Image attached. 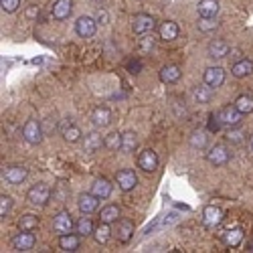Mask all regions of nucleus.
<instances>
[{
    "label": "nucleus",
    "instance_id": "f257e3e1",
    "mask_svg": "<svg viewBox=\"0 0 253 253\" xmlns=\"http://www.w3.org/2000/svg\"><path fill=\"white\" fill-rule=\"evenodd\" d=\"M215 116H217V120H219V124L223 126V128H237V126L241 124V120H243V114L235 108V103L225 105V108H221Z\"/></svg>",
    "mask_w": 253,
    "mask_h": 253
},
{
    "label": "nucleus",
    "instance_id": "f03ea898",
    "mask_svg": "<svg viewBox=\"0 0 253 253\" xmlns=\"http://www.w3.org/2000/svg\"><path fill=\"white\" fill-rule=\"evenodd\" d=\"M51 199V186L45 184V182H39L35 186L29 188V193H27V201L31 205H37V207H45Z\"/></svg>",
    "mask_w": 253,
    "mask_h": 253
},
{
    "label": "nucleus",
    "instance_id": "7ed1b4c3",
    "mask_svg": "<svg viewBox=\"0 0 253 253\" xmlns=\"http://www.w3.org/2000/svg\"><path fill=\"white\" fill-rule=\"evenodd\" d=\"M43 136H45V132H43V124H41V122H37V120H29V122L25 124V128H23V138H25L27 144L37 146V144H41Z\"/></svg>",
    "mask_w": 253,
    "mask_h": 253
},
{
    "label": "nucleus",
    "instance_id": "20e7f679",
    "mask_svg": "<svg viewBox=\"0 0 253 253\" xmlns=\"http://www.w3.org/2000/svg\"><path fill=\"white\" fill-rule=\"evenodd\" d=\"M116 182L124 193H130L138 186V176L132 168H122V170H118V174H116Z\"/></svg>",
    "mask_w": 253,
    "mask_h": 253
},
{
    "label": "nucleus",
    "instance_id": "39448f33",
    "mask_svg": "<svg viewBox=\"0 0 253 253\" xmlns=\"http://www.w3.org/2000/svg\"><path fill=\"white\" fill-rule=\"evenodd\" d=\"M73 227H75V223H73V217H71L69 211H61V213L55 215V219H53V231L55 233H59V235L71 233Z\"/></svg>",
    "mask_w": 253,
    "mask_h": 253
},
{
    "label": "nucleus",
    "instance_id": "423d86ee",
    "mask_svg": "<svg viewBox=\"0 0 253 253\" xmlns=\"http://www.w3.org/2000/svg\"><path fill=\"white\" fill-rule=\"evenodd\" d=\"M97 31V20L93 16H79L75 23V33L81 39H91Z\"/></svg>",
    "mask_w": 253,
    "mask_h": 253
},
{
    "label": "nucleus",
    "instance_id": "0eeeda50",
    "mask_svg": "<svg viewBox=\"0 0 253 253\" xmlns=\"http://www.w3.org/2000/svg\"><path fill=\"white\" fill-rule=\"evenodd\" d=\"M154 27H156V20H154L150 14L140 12V14H136V16H134L132 29H134V33H136V35H150V33L154 31Z\"/></svg>",
    "mask_w": 253,
    "mask_h": 253
},
{
    "label": "nucleus",
    "instance_id": "6e6552de",
    "mask_svg": "<svg viewBox=\"0 0 253 253\" xmlns=\"http://www.w3.org/2000/svg\"><path fill=\"white\" fill-rule=\"evenodd\" d=\"M229 158H231V152L223 144L213 146V148L207 152V160H209V164H213V166H225L229 162Z\"/></svg>",
    "mask_w": 253,
    "mask_h": 253
},
{
    "label": "nucleus",
    "instance_id": "1a4fd4ad",
    "mask_svg": "<svg viewBox=\"0 0 253 253\" xmlns=\"http://www.w3.org/2000/svg\"><path fill=\"white\" fill-rule=\"evenodd\" d=\"M59 132H61V136H63V140L65 142H69V144H75V142H79L81 140V130L77 128V126L71 122V118H65L61 122V126H59Z\"/></svg>",
    "mask_w": 253,
    "mask_h": 253
},
{
    "label": "nucleus",
    "instance_id": "9d476101",
    "mask_svg": "<svg viewBox=\"0 0 253 253\" xmlns=\"http://www.w3.org/2000/svg\"><path fill=\"white\" fill-rule=\"evenodd\" d=\"M203 79H205L207 85H211L213 89H217V87H221L223 83H225V69H223V67H217V65H215V67H207Z\"/></svg>",
    "mask_w": 253,
    "mask_h": 253
},
{
    "label": "nucleus",
    "instance_id": "9b49d317",
    "mask_svg": "<svg viewBox=\"0 0 253 253\" xmlns=\"http://www.w3.org/2000/svg\"><path fill=\"white\" fill-rule=\"evenodd\" d=\"M138 168H142L144 172H154L158 168V156L154 150H142L138 156Z\"/></svg>",
    "mask_w": 253,
    "mask_h": 253
},
{
    "label": "nucleus",
    "instance_id": "f8f14e48",
    "mask_svg": "<svg viewBox=\"0 0 253 253\" xmlns=\"http://www.w3.org/2000/svg\"><path fill=\"white\" fill-rule=\"evenodd\" d=\"M37 243V237L33 235V231H20V233L12 239V247L16 251H31Z\"/></svg>",
    "mask_w": 253,
    "mask_h": 253
},
{
    "label": "nucleus",
    "instance_id": "ddd939ff",
    "mask_svg": "<svg viewBox=\"0 0 253 253\" xmlns=\"http://www.w3.org/2000/svg\"><path fill=\"white\" fill-rule=\"evenodd\" d=\"M229 51H231V47H229L227 41H223V39H213L209 43V47H207V55L211 59H223V57L229 55Z\"/></svg>",
    "mask_w": 253,
    "mask_h": 253
},
{
    "label": "nucleus",
    "instance_id": "4468645a",
    "mask_svg": "<svg viewBox=\"0 0 253 253\" xmlns=\"http://www.w3.org/2000/svg\"><path fill=\"white\" fill-rule=\"evenodd\" d=\"M99 201H101V199H97L93 193H83V195H79V199H77V207H79V211H81L83 215H91L93 211L97 209Z\"/></svg>",
    "mask_w": 253,
    "mask_h": 253
},
{
    "label": "nucleus",
    "instance_id": "2eb2a0df",
    "mask_svg": "<svg viewBox=\"0 0 253 253\" xmlns=\"http://www.w3.org/2000/svg\"><path fill=\"white\" fill-rule=\"evenodd\" d=\"M2 176H4V180L8 184H23L27 180V176H29V170L25 166H8Z\"/></svg>",
    "mask_w": 253,
    "mask_h": 253
},
{
    "label": "nucleus",
    "instance_id": "dca6fc26",
    "mask_svg": "<svg viewBox=\"0 0 253 253\" xmlns=\"http://www.w3.org/2000/svg\"><path fill=\"white\" fill-rule=\"evenodd\" d=\"M91 122L95 128H105V126L112 124V112L110 108H105V105H97V108L91 112Z\"/></svg>",
    "mask_w": 253,
    "mask_h": 253
},
{
    "label": "nucleus",
    "instance_id": "f3484780",
    "mask_svg": "<svg viewBox=\"0 0 253 253\" xmlns=\"http://www.w3.org/2000/svg\"><path fill=\"white\" fill-rule=\"evenodd\" d=\"M178 35H180V29H178V25L174 23V20H164V23H160L158 37L162 41H174V39H178Z\"/></svg>",
    "mask_w": 253,
    "mask_h": 253
},
{
    "label": "nucleus",
    "instance_id": "a211bd4d",
    "mask_svg": "<svg viewBox=\"0 0 253 253\" xmlns=\"http://www.w3.org/2000/svg\"><path fill=\"white\" fill-rule=\"evenodd\" d=\"M203 221H205L207 227H217V225L223 221V211H221L219 207H215V205L205 207V211H203Z\"/></svg>",
    "mask_w": 253,
    "mask_h": 253
},
{
    "label": "nucleus",
    "instance_id": "6ab92c4d",
    "mask_svg": "<svg viewBox=\"0 0 253 253\" xmlns=\"http://www.w3.org/2000/svg\"><path fill=\"white\" fill-rule=\"evenodd\" d=\"M116 235H118V241L128 243V241L134 237V223H132V221H128V219H118Z\"/></svg>",
    "mask_w": 253,
    "mask_h": 253
},
{
    "label": "nucleus",
    "instance_id": "aec40b11",
    "mask_svg": "<svg viewBox=\"0 0 253 253\" xmlns=\"http://www.w3.org/2000/svg\"><path fill=\"white\" fill-rule=\"evenodd\" d=\"M158 75H160L162 83H166V85H172V83H176L182 77V71H180L178 65H164Z\"/></svg>",
    "mask_w": 253,
    "mask_h": 253
},
{
    "label": "nucleus",
    "instance_id": "412c9836",
    "mask_svg": "<svg viewBox=\"0 0 253 253\" xmlns=\"http://www.w3.org/2000/svg\"><path fill=\"white\" fill-rule=\"evenodd\" d=\"M112 188H114L112 182H110L108 178H103V176H101V178H95V180H93V184H91V193H93L97 199L103 201V199H108V197L112 195Z\"/></svg>",
    "mask_w": 253,
    "mask_h": 253
},
{
    "label": "nucleus",
    "instance_id": "4be33fe9",
    "mask_svg": "<svg viewBox=\"0 0 253 253\" xmlns=\"http://www.w3.org/2000/svg\"><path fill=\"white\" fill-rule=\"evenodd\" d=\"M73 12V0H55L53 4V16L57 20H65Z\"/></svg>",
    "mask_w": 253,
    "mask_h": 253
},
{
    "label": "nucleus",
    "instance_id": "5701e85b",
    "mask_svg": "<svg viewBox=\"0 0 253 253\" xmlns=\"http://www.w3.org/2000/svg\"><path fill=\"white\" fill-rule=\"evenodd\" d=\"M251 73H253V61L251 59H239L233 63V67H231V75L237 77V79H243Z\"/></svg>",
    "mask_w": 253,
    "mask_h": 253
},
{
    "label": "nucleus",
    "instance_id": "b1692460",
    "mask_svg": "<svg viewBox=\"0 0 253 253\" xmlns=\"http://www.w3.org/2000/svg\"><path fill=\"white\" fill-rule=\"evenodd\" d=\"M103 140H105V138H101V134H97V132H89V134L85 136V140H83V150H85L87 154L97 152L101 146H105Z\"/></svg>",
    "mask_w": 253,
    "mask_h": 253
},
{
    "label": "nucleus",
    "instance_id": "393cba45",
    "mask_svg": "<svg viewBox=\"0 0 253 253\" xmlns=\"http://www.w3.org/2000/svg\"><path fill=\"white\" fill-rule=\"evenodd\" d=\"M197 10H199V16L215 18L219 14V2H217V0H201Z\"/></svg>",
    "mask_w": 253,
    "mask_h": 253
},
{
    "label": "nucleus",
    "instance_id": "a878e982",
    "mask_svg": "<svg viewBox=\"0 0 253 253\" xmlns=\"http://www.w3.org/2000/svg\"><path fill=\"white\" fill-rule=\"evenodd\" d=\"M81 235H73V233H65V235H59V247L63 251H77L81 245Z\"/></svg>",
    "mask_w": 253,
    "mask_h": 253
},
{
    "label": "nucleus",
    "instance_id": "bb28decb",
    "mask_svg": "<svg viewBox=\"0 0 253 253\" xmlns=\"http://www.w3.org/2000/svg\"><path fill=\"white\" fill-rule=\"evenodd\" d=\"M188 144L193 146L195 150H205L209 146V132L207 130H195L188 138Z\"/></svg>",
    "mask_w": 253,
    "mask_h": 253
},
{
    "label": "nucleus",
    "instance_id": "cd10ccee",
    "mask_svg": "<svg viewBox=\"0 0 253 253\" xmlns=\"http://www.w3.org/2000/svg\"><path fill=\"white\" fill-rule=\"evenodd\" d=\"M138 148V136L136 132H124L122 134V152L124 154H132Z\"/></svg>",
    "mask_w": 253,
    "mask_h": 253
},
{
    "label": "nucleus",
    "instance_id": "c85d7f7f",
    "mask_svg": "<svg viewBox=\"0 0 253 253\" xmlns=\"http://www.w3.org/2000/svg\"><path fill=\"white\" fill-rule=\"evenodd\" d=\"M223 241H225V245L227 247H237V245H241V241H243V229H229V231H225L223 233Z\"/></svg>",
    "mask_w": 253,
    "mask_h": 253
},
{
    "label": "nucleus",
    "instance_id": "c756f323",
    "mask_svg": "<svg viewBox=\"0 0 253 253\" xmlns=\"http://www.w3.org/2000/svg\"><path fill=\"white\" fill-rule=\"evenodd\" d=\"M193 97H195L197 103L205 105V103L211 101V97H213V87L207 85V83H205V85H197V87L193 89Z\"/></svg>",
    "mask_w": 253,
    "mask_h": 253
},
{
    "label": "nucleus",
    "instance_id": "7c9ffc66",
    "mask_svg": "<svg viewBox=\"0 0 253 253\" xmlns=\"http://www.w3.org/2000/svg\"><path fill=\"white\" fill-rule=\"evenodd\" d=\"M110 235H112V229H110V223H103V221H99V225L95 227V231H93V239L99 243V245H105L110 241Z\"/></svg>",
    "mask_w": 253,
    "mask_h": 253
},
{
    "label": "nucleus",
    "instance_id": "2f4dec72",
    "mask_svg": "<svg viewBox=\"0 0 253 253\" xmlns=\"http://www.w3.org/2000/svg\"><path fill=\"white\" fill-rule=\"evenodd\" d=\"M118 219H120V207H116V205H108V207H103V209H101L99 221L112 225V223H118Z\"/></svg>",
    "mask_w": 253,
    "mask_h": 253
},
{
    "label": "nucleus",
    "instance_id": "473e14b6",
    "mask_svg": "<svg viewBox=\"0 0 253 253\" xmlns=\"http://www.w3.org/2000/svg\"><path fill=\"white\" fill-rule=\"evenodd\" d=\"M75 229H77V233L81 235V237H87V235H93V231H95V227H93V221L87 217V215H83L77 223H75Z\"/></svg>",
    "mask_w": 253,
    "mask_h": 253
},
{
    "label": "nucleus",
    "instance_id": "72a5a7b5",
    "mask_svg": "<svg viewBox=\"0 0 253 253\" xmlns=\"http://www.w3.org/2000/svg\"><path fill=\"white\" fill-rule=\"evenodd\" d=\"M235 108H237L243 116L251 114V112H253V95H249V93L239 95V97L235 99Z\"/></svg>",
    "mask_w": 253,
    "mask_h": 253
},
{
    "label": "nucleus",
    "instance_id": "f704fd0d",
    "mask_svg": "<svg viewBox=\"0 0 253 253\" xmlns=\"http://www.w3.org/2000/svg\"><path fill=\"white\" fill-rule=\"evenodd\" d=\"M39 227V217L33 213H27L18 219V229L20 231H35Z\"/></svg>",
    "mask_w": 253,
    "mask_h": 253
},
{
    "label": "nucleus",
    "instance_id": "c9c22d12",
    "mask_svg": "<svg viewBox=\"0 0 253 253\" xmlns=\"http://www.w3.org/2000/svg\"><path fill=\"white\" fill-rule=\"evenodd\" d=\"M105 148L108 150H122V134L120 132H112L105 136Z\"/></svg>",
    "mask_w": 253,
    "mask_h": 253
},
{
    "label": "nucleus",
    "instance_id": "e433bc0d",
    "mask_svg": "<svg viewBox=\"0 0 253 253\" xmlns=\"http://www.w3.org/2000/svg\"><path fill=\"white\" fill-rule=\"evenodd\" d=\"M199 31L201 33H211V31H215L217 27H219V23L215 18H205V16H201V20H199Z\"/></svg>",
    "mask_w": 253,
    "mask_h": 253
},
{
    "label": "nucleus",
    "instance_id": "4c0bfd02",
    "mask_svg": "<svg viewBox=\"0 0 253 253\" xmlns=\"http://www.w3.org/2000/svg\"><path fill=\"white\" fill-rule=\"evenodd\" d=\"M10 209H12V199L8 195H2V197H0V217H2V219L8 217Z\"/></svg>",
    "mask_w": 253,
    "mask_h": 253
},
{
    "label": "nucleus",
    "instance_id": "58836bf2",
    "mask_svg": "<svg viewBox=\"0 0 253 253\" xmlns=\"http://www.w3.org/2000/svg\"><path fill=\"white\" fill-rule=\"evenodd\" d=\"M18 6H20V0H0V8H2V12L12 14V12L18 10Z\"/></svg>",
    "mask_w": 253,
    "mask_h": 253
},
{
    "label": "nucleus",
    "instance_id": "ea45409f",
    "mask_svg": "<svg viewBox=\"0 0 253 253\" xmlns=\"http://www.w3.org/2000/svg\"><path fill=\"white\" fill-rule=\"evenodd\" d=\"M243 132L241 130H235V128H229V132H227V142H231V144H239V142H243Z\"/></svg>",
    "mask_w": 253,
    "mask_h": 253
},
{
    "label": "nucleus",
    "instance_id": "a19ab883",
    "mask_svg": "<svg viewBox=\"0 0 253 253\" xmlns=\"http://www.w3.org/2000/svg\"><path fill=\"white\" fill-rule=\"evenodd\" d=\"M154 45H156V41L152 39V35L140 39V51H142V53H150V51L154 49Z\"/></svg>",
    "mask_w": 253,
    "mask_h": 253
},
{
    "label": "nucleus",
    "instance_id": "79ce46f5",
    "mask_svg": "<svg viewBox=\"0 0 253 253\" xmlns=\"http://www.w3.org/2000/svg\"><path fill=\"white\" fill-rule=\"evenodd\" d=\"M41 124H43V132H45V136H49L51 132L59 130V128H57V122H55L53 118H47V120H43Z\"/></svg>",
    "mask_w": 253,
    "mask_h": 253
},
{
    "label": "nucleus",
    "instance_id": "37998d69",
    "mask_svg": "<svg viewBox=\"0 0 253 253\" xmlns=\"http://www.w3.org/2000/svg\"><path fill=\"white\" fill-rule=\"evenodd\" d=\"M219 128H221V124H219L217 116L211 114V116H209V132H219Z\"/></svg>",
    "mask_w": 253,
    "mask_h": 253
},
{
    "label": "nucleus",
    "instance_id": "c03bdc74",
    "mask_svg": "<svg viewBox=\"0 0 253 253\" xmlns=\"http://www.w3.org/2000/svg\"><path fill=\"white\" fill-rule=\"evenodd\" d=\"M128 71H130L132 75H138V73L142 71V63H140V61H130V63H128Z\"/></svg>",
    "mask_w": 253,
    "mask_h": 253
},
{
    "label": "nucleus",
    "instance_id": "a18cd8bd",
    "mask_svg": "<svg viewBox=\"0 0 253 253\" xmlns=\"http://www.w3.org/2000/svg\"><path fill=\"white\" fill-rule=\"evenodd\" d=\"M97 23H101V25H105V23H108V12H105V10H97Z\"/></svg>",
    "mask_w": 253,
    "mask_h": 253
},
{
    "label": "nucleus",
    "instance_id": "49530a36",
    "mask_svg": "<svg viewBox=\"0 0 253 253\" xmlns=\"http://www.w3.org/2000/svg\"><path fill=\"white\" fill-rule=\"evenodd\" d=\"M37 14H39V8H37V6H29V8H27V12H25V16H27V18H35Z\"/></svg>",
    "mask_w": 253,
    "mask_h": 253
},
{
    "label": "nucleus",
    "instance_id": "de8ad7c7",
    "mask_svg": "<svg viewBox=\"0 0 253 253\" xmlns=\"http://www.w3.org/2000/svg\"><path fill=\"white\" fill-rule=\"evenodd\" d=\"M247 251H253V239L247 241Z\"/></svg>",
    "mask_w": 253,
    "mask_h": 253
},
{
    "label": "nucleus",
    "instance_id": "09e8293b",
    "mask_svg": "<svg viewBox=\"0 0 253 253\" xmlns=\"http://www.w3.org/2000/svg\"><path fill=\"white\" fill-rule=\"evenodd\" d=\"M249 150L253 152V134H251V138H249Z\"/></svg>",
    "mask_w": 253,
    "mask_h": 253
},
{
    "label": "nucleus",
    "instance_id": "8fccbe9b",
    "mask_svg": "<svg viewBox=\"0 0 253 253\" xmlns=\"http://www.w3.org/2000/svg\"><path fill=\"white\" fill-rule=\"evenodd\" d=\"M93 2H103V0H93Z\"/></svg>",
    "mask_w": 253,
    "mask_h": 253
}]
</instances>
